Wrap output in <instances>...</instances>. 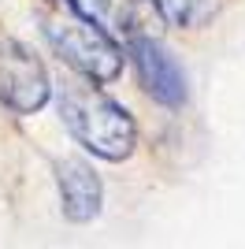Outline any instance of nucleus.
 Here are the masks:
<instances>
[{"label":"nucleus","instance_id":"nucleus-4","mask_svg":"<svg viewBox=\"0 0 245 249\" xmlns=\"http://www.w3.org/2000/svg\"><path fill=\"white\" fill-rule=\"evenodd\" d=\"M130 56H134V67H138V82L156 104L163 108H178L186 101V74L178 67L171 52L163 49L156 37L149 34H134L130 37Z\"/></svg>","mask_w":245,"mask_h":249},{"label":"nucleus","instance_id":"nucleus-7","mask_svg":"<svg viewBox=\"0 0 245 249\" xmlns=\"http://www.w3.org/2000/svg\"><path fill=\"white\" fill-rule=\"evenodd\" d=\"M153 4L160 11V19L171 26H204L223 8V0H153Z\"/></svg>","mask_w":245,"mask_h":249},{"label":"nucleus","instance_id":"nucleus-6","mask_svg":"<svg viewBox=\"0 0 245 249\" xmlns=\"http://www.w3.org/2000/svg\"><path fill=\"white\" fill-rule=\"evenodd\" d=\"M71 11H78L82 19L97 22L101 30L115 34H130L134 37V0H63Z\"/></svg>","mask_w":245,"mask_h":249},{"label":"nucleus","instance_id":"nucleus-3","mask_svg":"<svg viewBox=\"0 0 245 249\" xmlns=\"http://www.w3.org/2000/svg\"><path fill=\"white\" fill-rule=\"evenodd\" d=\"M52 93V78L45 63L19 41L0 45V101L8 104L15 115H30Z\"/></svg>","mask_w":245,"mask_h":249},{"label":"nucleus","instance_id":"nucleus-1","mask_svg":"<svg viewBox=\"0 0 245 249\" xmlns=\"http://www.w3.org/2000/svg\"><path fill=\"white\" fill-rule=\"evenodd\" d=\"M56 104H60V115L71 138L93 156L115 164L134 153V145H138L134 115L119 101H112L101 86H93L89 78L63 71V78L56 82Z\"/></svg>","mask_w":245,"mask_h":249},{"label":"nucleus","instance_id":"nucleus-5","mask_svg":"<svg viewBox=\"0 0 245 249\" xmlns=\"http://www.w3.org/2000/svg\"><path fill=\"white\" fill-rule=\"evenodd\" d=\"M56 190H60V208L71 223H89L101 216V178L82 156H63L56 160Z\"/></svg>","mask_w":245,"mask_h":249},{"label":"nucleus","instance_id":"nucleus-2","mask_svg":"<svg viewBox=\"0 0 245 249\" xmlns=\"http://www.w3.org/2000/svg\"><path fill=\"white\" fill-rule=\"evenodd\" d=\"M45 37H49L52 52L67 63V71L89 78V82H112L122 71V49L108 30H101L97 22L82 19L78 11L67 4L52 8L45 15Z\"/></svg>","mask_w":245,"mask_h":249}]
</instances>
